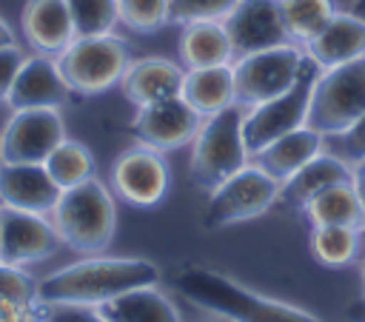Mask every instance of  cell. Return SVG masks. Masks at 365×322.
<instances>
[{
    "instance_id": "cell-37",
    "label": "cell",
    "mask_w": 365,
    "mask_h": 322,
    "mask_svg": "<svg viewBox=\"0 0 365 322\" xmlns=\"http://www.w3.org/2000/svg\"><path fill=\"white\" fill-rule=\"evenodd\" d=\"M345 316H348V322H365V294L345 308Z\"/></svg>"
},
{
    "instance_id": "cell-31",
    "label": "cell",
    "mask_w": 365,
    "mask_h": 322,
    "mask_svg": "<svg viewBox=\"0 0 365 322\" xmlns=\"http://www.w3.org/2000/svg\"><path fill=\"white\" fill-rule=\"evenodd\" d=\"M120 23L140 34L160 31L168 26V0H117Z\"/></svg>"
},
{
    "instance_id": "cell-33",
    "label": "cell",
    "mask_w": 365,
    "mask_h": 322,
    "mask_svg": "<svg viewBox=\"0 0 365 322\" xmlns=\"http://www.w3.org/2000/svg\"><path fill=\"white\" fill-rule=\"evenodd\" d=\"M40 319L43 322H108L97 308H88V305H43V302H40Z\"/></svg>"
},
{
    "instance_id": "cell-1",
    "label": "cell",
    "mask_w": 365,
    "mask_h": 322,
    "mask_svg": "<svg viewBox=\"0 0 365 322\" xmlns=\"http://www.w3.org/2000/svg\"><path fill=\"white\" fill-rule=\"evenodd\" d=\"M160 268L140 256H88L71 262L37 282V302L43 305H88L103 302L143 288L157 285Z\"/></svg>"
},
{
    "instance_id": "cell-15",
    "label": "cell",
    "mask_w": 365,
    "mask_h": 322,
    "mask_svg": "<svg viewBox=\"0 0 365 322\" xmlns=\"http://www.w3.org/2000/svg\"><path fill=\"white\" fill-rule=\"evenodd\" d=\"M63 188L48 174L46 162H3L0 160V205L51 214Z\"/></svg>"
},
{
    "instance_id": "cell-41",
    "label": "cell",
    "mask_w": 365,
    "mask_h": 322,
    "mask_svg": "<svg viewBox=\"0 0 365 322\" xmlns=\"http://www.w3.org/2000/svg\"><path fill=\"white\" fill-rule=\"evenodd\" d=\"M29 322H43V319H40V316H34V319H29Z\"/></svg>"
},
{
    "instance_id": "cell-12",
    "label": "cell",
    "mask_w": 365,
    "mask_h": 322,
    "mask_svg": "<svg viewBox=\"0 0 365 322\" xmlns=\"http://www.w3.org/2000/svg\"><path fill=\"white\" fill-rule=\"evenodd\" d=\"M168 165L163 151L148 145L125 148L111 165V188L120 199L137 208H154L168 194Z\"/></svg>"
},
{
    "instance_id": "cell-7",
    "label": "cell",
    "mask_w": 365,
    "mask_h": 322,
    "mask_svg": "<svg viewBox=\"0 0 365 322\" xmlns=\"http://www.w3.org/2000/svg\"><path fill=\"white\" fill-rule=\"evenodd\" d=\"M128 46L117 34L74 37L57 54V66L74 94H100L123 80L128 68Z\"/></svg>"
},
{
    "instance_id": "cell-14",
    "label": "cell",
    "mask_w": 365,
    "mask_h": 322,
    "mask_svg": "<svg viewBox=\"0 0 365 322\" xmlns=\"http://www.w3.org/2000/svg\"><path fill=\"white\" fill-rule=\"evenodd\" d=\"M222 23L234 46V60L291 43L279 0H240Z\"/></svg>"
},
{
    "instance_id": "cell-2",
    "label": "cell",
    "mask_w": 365,
    "mask_h": 322,
    "mask_svg": "<svg viewBox=\"0 0 365 322\" xmlns=\"http://www.w3.org/2000/svg\"><path fill=\"white\" fill-rule=\"evenodd\" d=\"M171 285L191 305H197L214 316H222L228 322H322L319 316H314L297 305L262 296V294L234 282L231 276L217 274L202 265H191V268L180 271L171 279Z\"/></svg>"
},
{
    "instance_id": "cell-13",
    "label": "cell",
    "mask_w": 365,
    "mask_h": 322,
    "mask_svg": "<svg viewBox=\"0 0 365 322\" xmlns=\"http://www.w3.org/2000/svg\"><path fill=\"white\" fill-rule=\"evenodd\" d=\"M60 234L48 214L0 205V259L11 265H31L48 259L60 248Z\"/></svg>"
},
{
    "instance_id": "cell-30",
    "label": "cell",
    "mask_w": 365,
    "mask_h": 322,
    "mask_svg": "<svg viewBox=\"0 0 365 322\" xmlns=\"http://www.w3.org/2000/svg\"><path fill=\"white\" fill-rule=\"evenodd\" d=\"M77 37L91 34H111V28L120 23L117 0H66Z\"/></svg>"
},
{
    "instance_id": "cell-16",
    "label": "cell",
    "mask_w": 365,
    "mask_h": 322,
    "mask_svg": "<svg viewBox=\"0 0 365 322\" xmlns=\"http://www.w3.org/2000/svg\"><path fill=\"white\" fill-rule=\"evenodd\" d=\"M71 88L57 66V57L48 54H31L26 57L9 97L6 105L11 111L20 108H63L68 100Z\"/></svg>"
},
{
    "instance_id": "cell-23",
    "label": "cell",
    "mask_w": 365,
    "mask_h": 322,
    "mask_svg": "<svg viewBox=\"0 0 365 322\" xmlns=\"http://www.w3.org/2000/svg\"><path fill=\"white\" fill-rule=\"evenodd\" d=\"M180 60L182 68H208L234 63V46L222 20L185 23L180 34Z\"/></svg>"
},
{
    "instance_id": "cell-35",
    "label": "cell",
    "mask_w": 365,
    "mask_h": 322,
    "mask_svg": "<svg viewBox=\"0 0 365 322\" xmlns=\"http://www.w3.org/2000/svg\"><path fill=\"white\" fill-rule=\"evenodd\" d=\"M339 151H342L339 157H345L351 165L365 160V114L345 134H339Z\"/></svg>"
},
{
    "instance_id": "cell-34",
    "label": "cell",
    "mask_w": 365,
    "mask_h": 322,
    "mask_svg": "<svg viewBox=\"0 0 365 322\" xmlns=\"http://www.w3.org/2000/svg\"><path fill=\"white\" fill-rule=\"evenodd\" d=\"M23 63H26V51L17 43L0 46V103H6V97H9V91H11L14 80H17V74L23 68Z\"/></svg>"
},
{
    "instance_id": "cell-9",
    "label": "cell",
    "mask_w": 365,
    "mask_h": 322,
    "mask_svg": "<svg viewBox=\"0 0 365 322\" xmlns=\"http://www.w3.org/2000/svg\"><path fill=\"white\" fill-rule=\"evenodd\" d=\"M305 63V48L297 43L254 51L237 57L234 66V85H237V105L251 108L259 105L294 85Z\"/></svg>"
},
{
    "instance_id": "cell-19",
    "label": "cell",
    "mask_w": 365,
    "mask_h": 322,
    "mask_svg": "<svg viewBox=\"0 0 365 322\" xmlns=\"http://www.w3.org/2000/svg\"><path fill=\"white\" fill-rule=\"evenodd\" d=\"M342 182H354V165L339 154L319 151L314 160H308L297 174H291L279 185V199L277 202H282L288 208H297V211H305V205L314 197H319L331 185H342Z\"/></svg>"
},
{
    "instance_id": "cell-11",
    "label": "cell",
    "mask_w": 365,
    "mask_h": 322,
    "mask_svg": "<svg viewBox=\"0 0 365 322\" xmlns=\"http://www.w3.org/2000/svg\"><path fill=\"white\" fill-rule=\"evenodd\" d=\"M202 117L185 103L182 94L165 97L148 105H140L131 120V134L140 145H148L154 151H177L185 142H191L200 131Z\"/></svg>"
},
{
    "instance_id": "cell-10",
    "label": "cell",
    "mask_w": 365,
    "mask_h": 322,
    "mask_svg": "<svg viewBox=\"0 0 365 322\" xmlns=\"http://www.w3.org/2000/svg\"><path fill=\"white\" fill-rule=\"evenodd\" d=\"M66 140L60 108H20L11 111L0 131L3 162H46V157Z\"/></svg>"
},
{
    "instance_id": "cell-17",
    "label": "cell",
    "mask_w": 365,
    "mask_h": 322,
    "mask_svg": "<svg viewBox=\"0 0 365 322\" xmlns=\"http://www.w3.org/2000/svg\"><path fill=\"white\" fill-rule=\"evenodd\" d=\"M20 28L26 43L37 54L57 57L77 37L66 0H26L20 11Z\"/></svg>"
},
{
    "instance_id": "cell-22",
    "label": "cell",
    "mask_w": 365,
    "mask_h": 322,
    "mask_svg": "<svg viewBox=\"0 0 365 322\" xmlns=\"http://www.w3.org/2000/svg\"><path fill=\"white\" fill-rule=\"evenodd\" d=\"M180 94L200 117H211L228 105H237L234 66L222 63V66H208V68H185Z\"/></svg>"
},
{
    "instance_id": "cell-20",
    "label": "cell",
    "mask_w": 365,
    "mask_h": 322,
    "mask_svg": "<svg viewBox=\"0 0 365 322\" xmlns=\"http://www.w3.org/2000/svg\"><path fill=\"white\" fill-rule=\"evenodd\" d=\"M182 77H185L182 66L165 57H143L128 63L120 85H123V94L140 108L165 97H177L182 91Z\"/></svg>"
},
{
    "instance_id": "cell-5",
    "label": "cell",
    "mask_w": 365,
    "mask_h": 322,
    "mask_svg": "<svg viewBox=\"0 0 365 322\" xmlns=\"http://www.w3.org/2000/svg\"><path fill=\"white\" fill-rule=\"evenodd\" d=\"M365 114V57L322 68L308 105V123L322 137L345 134Z\"/></svg>"
},
{
    "instance_id": "cell-39",
    "label": "cell",
    "mask_w": 365,
    "mask_h": 322,
    "mask_svg": "<svg viewBox=\"0 0 365 322\" xmlns=\"http://www.w3.org/2000/svg\"><path fill=\"white\" fill-rule=\"evenodd\" d=\"M351 14H356L359 20H365V0H351Z\"/></svg>"
},
{
    "instance_id": "cell-27",
    "label": "cell",
    "mask_w": 365,
    "mask_h": 322,
    "mask_svg": "<svg viewBox=\"0 0 365 322\" xmlns=\"http://www.w3.org/2000/svg\"><path fill=\"white\" fill-rule=\"evenodd\" d=\"M362 231L351 225H314L311 231V251L328 268L351 265L359 256Z\"/></svg>"
},
{
    "instance_id": "cell-18",
    "label": "cell",
    "mask_w": 365,
    "mask_h": 322,
    "mask_svg": "<svg viewBox=\"0 0 365 322\" xmlns=\"http://www.w3.org/2000/svg\"><path fill=\"white\" fill-rule=\"evenodd\" d=\"M319 68H336L365 57V20L351 11H336L305 46Z\"/></svg>"
},
{
    "instance_id": "cell-29",
    "label": "cell",
    "mask_w": 365,
    "mask_h": 322,
    "mask_svg": "<svg viewBox=\"0 0 365 322\" xmlns=\"http://www.w3.org/2000/svg\"><path fill=\"white\" fill-rule=\"evenodd\" d=\"M46 168L60 188H71V185H80V182L94 177V154L83 142L66 137L46 157Z\"/></svg>"
},
{
    "instance_id": "cell-32",
    "label": "cell",
    "mask_w": 365,
    "mask_h": 322,
    "mask_svg": "<svg viewBox=\"0 0 365 322\" xmlns=\"http://www.w3.org/2000/svg\"><path fill=\"white\" fill-rule=\"evenodd\" d=\"M240 0H168V23L185 26L200 20H225Z\"/></svg>"
},
{
    "instance_id": "cell-40",
    "label": "cell",
    "mask_w": 365,
    "mask_h": 322,
    "mask_svg": "<svg viewBox=\"0 0 365 322\" xmlns=\"http://www.w3.org/2000/svg\"><path fill=\"white\" fill-rule=\"evenodd\" d=\"M359 274H362V291H365V254H362V262H359Z\"/></svg>"
},
{
    "instance_id": "cell-4",
    "label": "cell",
    "mask_w": 365,
    "mask_h": 322,
    "mask_svg": "<svg viewBox=\"0 0 365 322\" xmlns=\"http://www.w3.org/2000/svg\"><path fill=\"white\" fill-rule=\"evenodd\" d=\"M242 105H228L202 117L200 131L191 140V177L197 185L211 191L248 165L251 154L242 140Z\"/></svg>"
},
{
    "instance_id": "cell-3",
    "label": "cell",
    "mask_w": 365,
    "mask_h": 322,
    "mask_svg": "<svg viewBox=\"0 0 365 322\" xmlns=\"http://www.w3.org/2000/svg\"><path fill=\"white\" fill-rule=\"evenodd\" d=\"M51 222L63 239V245L86 254H97L108 248L117 231V205L111 191L97 180H86L80 185L63 188L57 205L51 208Z\"/></svg>"
},
{
    "instance_id": "cell-21",
    "label": "cell",
    "mask_w": 365,
    "mask_h": 322,
    "mask_svg": "<svg viewBox=\"0 0 365 322\" xmlns=\"http://www.w3.org/2000/svg\"><path fill=\"white\" fill-rule=\"evenodd\" d=\"M322 140L325 137L319 131H314L311 125H302V128H294V131L277 137L262 151H257L254 162L262 171H268L274 180L285 182L291 174H297L308 160H314L322 151Z\"/></svg>"
},
{
    "instance_id": "cell-25",
    "label": "cell",
    "mask_w": 365,
    "mask_h": 322,
    "mask_svg": "<svg viewBox=\"0 0 365 322\" xmlns=\"http://www.w3.org/2000/svg\"><path fill=\"white\" fill-rule=\"evenodd\" d=\"M40 316L37 282L11 262L0 259V322H29Z\"/></svg>"
},
{
    "instance_id": "cell-26",
    "label": "cell",
    "mask_w": 365,
    "mask_h": 322,
    "mask_svg": "<svg viewBox=\"0 0 365 322\" xmlns=\"http://www.w3.org/2000/svg\"><path fill=\"white\" fill-rule=\"evenodd\" d=\"M305 214L314 225H351L362 231V199L356 194L354 182H342V185H331L328 191H322L319 197H314L305 205Z\"/></svg>"
},
{
    "instance_id": "cell-8",
    "label": "cell",
    "mask_w": 365,
    "mask_h": 322,
    "mask_svg": "<svg viewBox=\"0 0 365 322\" xmlns=\"http://www.w3.org/2000/svg\"><path fill=\"white\" fill-rule=\"evenodd\" d=\"M279 180H274L268 171H262L257 162L240 168L225 182L211 188L202 225L205 228H225L234 222L254 219L265 214L279 199Z\"/></svg>"
},
{
    "instance_id": "cell-24",
    "label": "cell",
    "mask_w": 365,
    "mask_h": 322,
    "mask_svg": "<svg viewBox=\"0 0 365 322\" xmlns=\"http://www.w3.org/2000/svg\"><path fill=\"white\" fill-rule=\"evenodd\" d=\"M108 322H182L171 299L157 285L125 291L97 308Z\"/></svg>"
},
{
    "instance_id": "cell-38",
    "label": "cell",
    "mask_w": 365,
    "mask_h": 322,
    "mask_svg": "<svg viewBox=\"0 0 365 322\" xmlns=\"http://www.w3.org/2000/svg\"><path fill=\"white\" fill-rule=\"evenodd\" d=\"M11 43H17V40H14V31H11V26L0 17V46H11Z\"/></svg>"
},
{
    "instance_id": "cell-6",
    "label": "cell",
    "mask_w": 365,
    "mask_h": 322,
    "mask_svg": "<svg viewBox=\"0 0 365 322\" xmlns=\"http://www.w3.org/2000/svg\"><path fill=\"white\" fill-rule=\"evenodd\" d=\"M319 66L311 60V54L305 51V63L299 77L294 80V85L259 105H251L242 114V140L248 154L254 157L257 151H262L268 142H274L277 137L302 128L308 123V105H311V91L314 83L319 77Z\"/></svg>"
},
{
    "instance_id": "cell-28",
    "label": "cell",
    "mask_w": 365,
    "mask_h": 322,
    "mask_svg": "<svg viewBox=\"0 0 365 322\" xmlns=\"http://www.w3.org/2000/svg\"><path fill=\"white\" fill-rule=\"evenodd\" d=\"M279 6L288 37L297 46H305L336 14L334 0H279Z\"/></svg>"
},
{
    "instance_id": "cell-36",
    "label": "cell",
    "mask_w": 365,
    "mask_h": 322,
    "mask_svg": "<svg viewBox=\"0 0 365 322\" xmlns=\"http://www.w3.org/2000/svg\"><path fill=\"white\" fill-rule=\"evenodd\" d=\"M354 185H356V194H359L362 211H365V160L354 165ZM362 234H365V219H362Z\"/></svg>"
}]
</instances>
